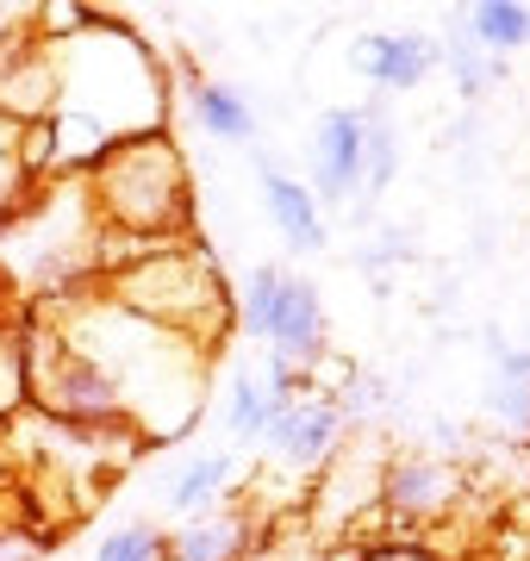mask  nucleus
Instances as JSON below:
<instances>
[{
    "label": "nucleus",
    "mask_w": 530,
    "mask_h": 561,
    "mask_svg": "<svg viewBox=\"0 0 530 561\" xmlns=\"http://www.w3.org/2000/svg\"><path fill=\"white\" fill-rule=\"evenodd\" d=\"M101 275V213L88 175L32 181L7 219H0V294L25 306H57Z\"/></svg>",
    "instance_id": "obj_1"
},
{
    "label": "nucleus",
    "mask_w": 530,
    "mask_h": 561,
    "mask_svg": "<svg viewBox=\"0 0 530 561\" xmlns=\"http://www.w3.org/2000/svg\"><path fill=\"white\" fill-rule=\"evenodd\" d=\"M88 194H94V213H101V268H113L125 243L163 250V243L182 238L187 162L169 144V131H143V138L113 144L88 169Z\"/></svg>",
    "instance_id": "obj_2"
},
{
    "label": "nucleus",
    "mask_w": 530,
    "mask_h": 561,
    "mask_svg": "<svg viewBox=\"0 0 530 561\" xmlns=\"http://www.w3.org/2000/svg\"><path fill=\"white\" fill-rule=\"evenodd\" d=\"M113 306L194 350H212L231 331V287L219 280L212 256L187 243H163L157 256H125L113 268Z\"/></svg>",
    "instance_id": "obj_3"
},
{
    "label": "nucleus",
    "mask_w": 530,
    "mask_h": 561,
    "mask_svg": "<svg viewBox=\"0 0 530 561\" xmlns=\"http://www.w3.org/2000/svg\"><path fill=\"white\" fill-rule=\"evenodd\" d=\"M307 194L319 201V213H362V106H331L312 125V181Z\"/></svg>",
    "instance_id": "obj_4"
},
{
    "label": "nucleus",
    "mask_w": 530,
    "mask_h": 561,
    "mask_svg": "<svg viewBox=\"0 0 530 561\" xmlns=\"http://www.w3.org/2000/svg\"><path fill=\"white\" fill-rule=\"evenodd\" d=\"M268 356L287 362V368H300V375H312L319 362L331 356V324H325V294H319V280L312 275H293L287 268L281 275V294H275V312H268Z\"/></svg>",
    "instance_id": "obj_5"
},
{
    "label": "nucleus",
    "mask_w": 530,
    "mask_h": 561,
    "mask_svg": "<svg viewBox=\"0 0 530 561\" xmlns=\"http://www.w3.org/2000/svg\"><path fill=\"white\" fill-rule=\"evenodd\" d=\"M349 69L356 76L375 81V94L388 101V94H412V88H425L437 69H443V44L437 32H362V38L349 44Z\"/></svg>",
    "instance_id": "obj_6"
},
{
    "label": "nucleus",
    "mask_w": 530,
    "mask_h": 561,
    "mask_svg": "<svg viewBox=\"0 0 530 561\" xmlns=\"http://www.w3.org/2000/svg\"><path fill=\"white\" fill-rule=\"evenodd\" d=\"M337 437H344V412L331 405V393H300V400L275 405V419L263 431V449L281 468H325L337 456Z\"/></svg>",
    "instance_id": "obj_7"
},
{
    "label": "nucleus",
    "mask_w": 530,
    "mask_h": 561,
    "mask_svg": "<svg viewBox=\"0 0 530 561\" xmlns=\"http://www.w3.org/2000/svg\"><path fill=\"white\" fill-rule=\"evenodd\" d=\"M456 500H462L456 461H443V456H400V461L388 456L381 461V493H375V505L388 518H437Z\"/></svg>",
    "instance_id": "obj_8"
},
{
    "label": "nucleus",
    "mask_w": 530,
    "mask_h": 561,
    "mask_svg": "<svg viewBox=\"0 0 530 561\" xmlns=\"http://www.w3.org/2000/svg\"><path fill=\"white\" fill-rule=\"evenodd\" d=\"M256 181H263L268 219H275V231L293 243V256H319L331 243V225H325V213H319V201L307 194V181H293L275 157H256Z\"/></svg>",
    "instance_id": "obj_9"
},
{
    "label": "nucleus",
    "mask_w": 530,
    "mask_h": 561,
    "mask_svg": "<svg viewBox=\"0 0 530 561\" xmlns=\"http://www.w3.org/2000/svg\"><path fill=\"white\" fill-rule=\"evenodd\" d=\"M238 481V456L231 449H206V456H187L163 486V512L169 518H206V512H219L224 493Z\"/></svg>",
    "instance_id": "obj_10"
},
{
    "label": "nucleus",
    "mask_w": 530,
    "mask_h": 561,
    "mask_svg": "<svg viewBox=\"0 0 530 561\" xmlns=\"http://www.w3.org/2000/svg\"><path fill=\"white\" fill-rule=\"evenodd\" d=\"M256 549V530H250V512H206V518H187L182 530H169V561H244Z\"/></svg>",
    "instance_id": "obj_11"
},
{
    "label": "nucleus",
    "mask_w": 530,
    "mask_h": 561,
    "mask_svg": "<svg viewBox=\"0 0 530 561\" xmlns=\"http://www.w3.org/2000/svg\"><path fill=\"white\" fill-rule=\"evenodd\" d=\"M187 113H194V125H200L206 138H219V144H256V106H250L231 81L200 76L194 88H187Z\"/></svg>",
    "instance_id": "obj_12"
},
{
    "label": "nucleus",
    "mask_w": 530,
    "mask_h": 561,
    "mask_svg": "<svg viewBox=\"0 0 530 561\" xmlns=\"http://www.w3.org/2000/svg\"><path fill=\"white\" fill-rule=\"evenodd\" d=\"M393 175H400V125H393L388 101L375 94V101H362V213L393 187Z\"/></svg>",
    "instance_id": "obj_13"
},
{
    "label": "nucleus",
    "mask_w": 530,
    "mask_h": 561,
    "mask_svg": "<svg viewBox=\"0 0 530 561\" xmlns=\"http://www.w3.org/2000/svg\"><path fill=\"white\" fill-rule=\"evenodd\" d=\"M443 69L449 76H456V88H462V101H481V94H487L493 81L506 76V62L499 57H487V50H481V44L469 38V20H462V13H456V20L443 25Z\"/></svg>",
    "instance_id": "obj_14"
},
{
    "label": "nucleus",
    "mask_w": 530,
    "mask_h": 561,
    "mask_svg": "<svg viewBox=\"0 0 530 561\" xmlns=\"http://www.w3.org/2000/svg\"><path fill=\"white\" fill-rule=\"evenodd\" d=\"M462 20H469V38L481 44L487 57H506V50H525L530 44V7L525 0H481Z\"/></svg>",
    "instance_id": "obj_15"
},
{
    "label": "nucleus",
    "mask_w": 530,
    "mask_h": 561,
    "mask_svg": "<svg viewBox=\"0 0 530 561\" xmlns=\"http://www.w3.org/2000/svg\"><path fill=\"white\" fill-rule=\"evenodd\" d=\"M268 419H275V400L263 393V381L250 375V368H238L231 375V387H224V431L244 443H263Z\"/></svg>",
    "instance_id": "obj_16"
},
{
    "label": "nucleus",
    "mask_w": 530,
    "mask_h": 561,
    "mask_svg": "<svg viewBox=\"0 0 530 561\" xmlns=\"http://www.w3.org/2000/svg\"><path fill=\"white\" fill-rule=\"evenodd\" d=\"M94 561H169V530L150 518L113 524L101 542H94Z\"/></svg>",
    "instance_id": "obj_17"
},
{
    "label": "nucleus",
    "mask_w": 530,
    "mask_h": 561,
    "mask_svg": "<svg viewBox=\"0 0 530 561\" xmlns=\"http://www.w3.org/2000/svg\"><path fill=\"white\" fill-rule=\"evenodd\" d=\"M32 181H38V175L25 169V125L0 119V219L32 194Z\"/></svg>",
    "instance_id": "obj_18"
},
{
    "label": "nucleus",
    "mask_w": 530,
    "mask_h": 561,
    "mask_svg": "<svg viewBox=\"0 0 530 561\" xmlns=\"http://www.w3.org/2000/svg\"><path fill=\"white\" fill-rule=\"evenodd\" d=\"M406 256H412V231H393L388 225L375 243H362V256L356 262H362L368 275H381V268H393V262H406Z\"/></svg>",
    "instance_id": "obj_19"
},
{
    "label": "nucleus",
    "mask_w": 530,
    "mask_h": 561,
    "mask_svg": "<svg viewBox=\"0 0 530 561\" xmlns=\"http://www.w3.org/2000/svg\"><path fill=\"white\" fill-rule=\"evenodd\" d=\"M44 542H50V530H38V524H0V561H38Z\"/></svg>",
    "instance_id": "obj_20"
},
{
    "label": "nucleus",
    "mask_w": 530,
    "mask_h": 561,
    "mask_svg": "<svg viewBox=\"0 0 530 561\" xmlns=\"http://www.w3.org/2000/svg\"><path fill=\"white\" fill-rule=\"evenodd\" d=\"M244 561H319V549H312V537H293V530H281V537L256 542Z\"/></svg>",
    "instance_id": "obj_21"
},
{
    "label": "nucleus",
    "mask_w": 530,
    "mask_h": 561,
    "mask_svg": "<svg viewBox=\"0 0 530 561\" xmlns=\"http://www.w3.org/2000/svg\"><path fill=\"white\" fill-rule=\"evenodd\" d=\"M362 561H437L430 549H375V556H362Z\"/></svg>",
    "instance_id": "obj_22"
}]
</instances>
